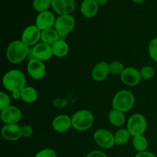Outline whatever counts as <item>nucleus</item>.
Returning <instances> with one entry per match:
<instances>
[{
  "mask_svg": "<svg viewBox=\"0 0 157 157\" xmlns=\"http://www.w3.org/2000/svg\"><path fill=\"white\" fill-rule=\"evenodd\" d=\"M26 78L22 71L17 69L10 70L5 74L2 84L5 88L10 92L19 91L26 87Z\"/></svg>",
  "mask_w": 157,
  "mask_h": 157,
  "instance_id": "obj_1",
  "label": "nucleus"
},
{
  "mask_svg": "<svg viewBox=\"0 0 157 157\" xmlns=\"http://www.w3.org/2000/svg\"><path fill=\"white\" fill-rule=\"evenodd\" d=\"M29 51V46L21 40H15L9 44L6 49V58L11 64H20L28 58Z\"/></svg>",
  "mask_w": 157,
  "mask_h": 157,
  "instance_id": "obj_2",
  "label": "nucleus"
},
{
  "mask_svg": "<svg viewBox=\"0 0 157 157\" xmlns=\"http://www.w3.org/2000/svg\"><path fill=\"white\" fill-rule=\"evenodd\" d=\"M135 104V97L130 91L122 90L118 91L114 95L112 101V107L115 110L125 112L129 111Z\"/></svg>",
  "mask_w": 157,
  "mask_h": 157,
  "instance_id": "obj_3",
  "label": "nucleus"
},
{
  "mask_svg": "<svg viewBox=\"0 0 157 157\" xmlns=\"http://www.w3.org/2000/svg\"><path fill=\"white\" fill-rule=\"evenodd\" d=\"M94 121V115L90 110H80L72 116V127L78 131H86L92 127Z\"/></svg>",
  "mask_w": 157,
  "mask_h": 157,
  "instance_id": "obj_4",
  "label": "nucleus"
},
{
  "mask_svg": "<svg viewBox=\"0 0 157 157\" xmlns=\"http://www.w3.org/2000/svg\"><path fill=\"white\" fill-rule=\"evenodd\" d=\"M147 128V121L141 113L132 115L127 121V129L132 136L144 135Z\"/></svg>",
  "mask_w": 157,
  "mask_h": 157,
  "instance_id": "obj_5",
  "label": "nucleus"
},
{
  "mask_svg": "<svg viewBox=\"0 0 157 157\" xmlns=\"http://www.w3.org/2000/svg\"><path fill=\"white\" fill-rule=\"evenodd\" d=\"M75 26V19L71 15H63L56 18L54 27L60 35L65 37L72 32Z\"/></svg>",
  "mask_w": 157,
  "mask_h": 157,
  "instance_id": "obj_6",
  "label": "nucleus"
},
{
  "mask_svg": "<svg viewBox=\"0 0 157 157\" xmlns=\"http://www.w3.org/2000/svg\"><path fill=\"white\" fill-rule=\"evenodd\" d=\"M94 140L99 147L110 149L115 145L114 134L105 129H98L94 133Z\"/></svg>",
  "mask_w": 157,
  "mask_h": 157,
  "instance_id": "obj_7",
  "label": "nucleus"
},
{
  "mask_svg": "<svg viewBox=\"0 0 157 157\" xmlns=\"http://www.w3.org/2000/svg\"><path fill=\"white\" fill-rule=\"evenodd\" d=\"M41 31L36 25H29L21 34V41L28 46H35L41 40Z\"/></svg>",
  "mask_w": 157,
  "mask_h": 157,
  "instance_id": "obj_8",
  "label": "nucleus"
},
{
  "mask_svg": "<svg viewBox=\"0 0 157 157\" xmlns=\"http://www.w3.org/2000/svg\"><path fill=\"white\" fill-rule=\"evenodd\" d=\"M75 0H52V8L59 15H71L75 10Z\"/></svg>",
  "mask_w": 157,
  "mask_h": 157,
  "instance_id": "obj_9",
  "label": "nucleus"
},
{
  "mask_svg": "<svg viewBox=\"0 0 157 157\" xmlns=\"http://www.w3.org/2000/svg\"><path fill=\"white\" fill-rule=\"evenodd\" d=\"M121 80L124 84L130 87L136 86L140 82L141 75L140 71L133 67H125L124 71L121 73Z\"/></svg>",
  "mask_w": 157,
  "mask_h": 157,
  "instance_id": "obj_10",
  "label": "nucleus"
},
{
  "mask_svg": "<svg viewBox=\"0 0 157 157\" xmlns=\"http://www.w3.org/2000/svg\"><path fill=\"white\" fill-rule=\"evenodd\" d=\"M22 113L18 107L15 106H9L1 110L0 117L5 124H17L21 120Z\"/></svg>",
  "mask_w": 157,
  "mask_h": 157,
  "instance_id": "obj_11",
  "label": "nucleus"
},
{
  "mask_svg": "<svg viewBox=\"0 0 157 157\" xmlns=\"http://www.w3.org/2000/svg\"><path fill=\"white\" fill-rule=\"evenodd\" d=\"M32 52L35 59L41 61H48L54 55L52 45L44 42L38 43L34 46L32 48Z\"/></svg>",
  "mask_w": 157,
  "mask_h": 157,
  "instance_id": "obj_12",
  "label": "nucleus"
},
{
  "mask_svg": "<svg viewBox=\"0 0 157 157\" xmlns=\"http://www.w3.org/2000/svg\"><path fill=\"white\" fill-rule=\"evenodd\" d=\"M27 71L32 78L35 80H41L46 74L45 65L43 61L39 60H31L28 63Z\"/></svg>",
  "mask_w": 157,
  "mask_h": 157,
  "instance_id": "obj_13",
  "label": "nucleus"
},
{
  "mask_svg": "<svg viewBox=\"0 0 157 157\" xmlns=\"http://www.w3.org/2000/svg\"><path fill=\"white\" fill-rule=\"evenodd\" d=\"M55 20L56 18L53 12L50 11H45V12H40L37 15L35 19V25L41 31L47 30V29H52V27L55 26Z\"/></svg>",
  "mask_w": 157,
  "mask_h": 157,
  "instance_id": "obj_14",
  "label": "nucleus"
},
{
  "mask_svg": "<svg viewBox=\"0 0 157 157\" xmlns=\"http://www.w3.org/2000/svg\"><path fill=\"white\" fill-rule=\"evenodd\" d=\"M2 136L7 141H16L22 137L21 127L18 124H5L1 130Z\"/></svg>",
  "mask_w": 157,
  "mask_h": 157,
  "instance_id": "obj_15",
  "label": "nucleus"
},
{
  "mask_svg": "<svg viewBox=\"0 0 157 157\" xmlns=\"http://www.w3.org/2000/svg\"><path fill=\"white\" fill-rule=\"evenodd\" d=\"M72 127L71 117L65 114L58 115L52 121V127L58 133H64Z\"/></svg>",
  "mask_w": 157,
  "mask_h": 157,
  "instance_id": "obj_16",
  "label": "nucleus"
},
{
  "mask_svg": "<svg viewBox=\"0 0 157 157\" xmlns=\"http://www.w3.org/2000/svg\"><path fill=\"white\" fill-rule=\"evenodd\" d=\"M110 73V64L106 61H101L93 67L91 77L94 81L101 82L104 81Z\"/></svg>",
  "mask_w": 157,
  "mask_h": 157,
  "instance_id": "obj_17",
  "label": "nucleus"
},
{
  "mask_svg": "<svg viewBox=\"0 0 157 157\" xmlns=\"http://www.w3.org/2000/svg\"><path fill=\"white\" fill-rule=\"evenodd\" d=\"M81 12L85 18H90L98 14L99 5L96 0H84L81 5Z\"/></svg>",
  "mask_w": 157,
  "mask_h": 157,
  "instance_id": "obj_18",
  "label": "nucleus"
},
{
  "mask_svg": "<svg viewBox=\"0 0 157 157\" xmlns=\"http://www.w3.org/2000/svg\"><path fill=\"white\" fill-rule=\"evenodd\" d=\"M41 40L42 42L52 45L60 40L65 41V37L60 35L55 29H49L47 30L41 31Z\"/></svg>",
  "mask_w": 157,
  "mask_h": 157,
  "instance_id": "obj_19",
  "label": "nucleus"
},
{
  "mask_svg": "<svg viewBox=\"0 0 157 157\" xmlns=\"http://www.w3.org/2000/svg\"><path fill=\"white\" fill-rule=\"evenodd\" d=\"M108 119L112 125L117 127H122L126 122V117L124 112L115 109L110 110L108 115Z\"/></svg>",
  "mask_w": 157,
  "mask_h": 157,
  "instance_id": "obj_20",
  "label": "nucleus"
},
{
  "mask_svg": "<svg viewBox=\"0 0 157 157\" xmlns=\"http://www.w3.org/2000/svg\"><path fill=\"white\" fill-rule=\"evenodd\" d=\"M53 55L58 58L65 57L69 52V45L64 40H60L52 44Z\"/></svg>",
  "mask_w": 157,
  "mask_h": 157,
  "instance_id": "obj_21",
  "label": "nucleus"
},
{
  "mask_svg": "<svg viewBox=\"0 0 157 157\" xmlns=\"http://www.w3.org/2000/svg\"><path fill=\"white\" fill-rule=\"evenodd\" d=\"M38 91L32 87H25L21 90V99L28 104L35 102L38 99Z\"/></svg>",
  "mask_w": 157,
  "mask_h": 157,
  "instance_id": "obj_22",
  "label": "nucleus"
},
{
  "mask_svg": "<svg viewBox=\"0 0 157 157\" xmlns=\"http://www.w3.org/2000/svg\"><path fill=\"white\" fill-rule=\"evenodd\" d=\"M133 147L138 153L140 152L147 151V148L149 147V143L147 138L144 135H140V136H133Z\"/></svg>",
  "mask_w": 157,
  "mask_h": 157,
  "instance_id": "obj_23",
  "label": "nucleus"
},
{
  "mask_svg": "<svg viewBox=\"0 0 157 157\" xmlns=\"http://www.w3.org/2000/svg\"><path fill=\"white\" fill-rule=\"evenodd\" d=\"M130 133L127 129H120L115 133L114 140L117 145H124L127 144L130 138Z\"/></svg>",
  "mask_w": 157,
  "mask_h": 157,
  "instance_id": "obj_24",
  "label": "nucleus"
},
{
  "mask_svg": "<svg viewBox=\"0 0 157 157\" xmlns=\"http://www.w3.org/2000/svg\"><path fill=\"white\" fill-rule=\"evenodd\" d=\"M50 7H52V0H34L33 1L34 9L39 13L48 11Z\"/></svg>",
  "mask_w": 157,
  "mask_h": 157,
  "instance_id": "obj_25",
  "label": "nucleus"
},
{
  "mask_svg": "<svg viewBox=\"0 0 157 157\" xmlns=\"http://www.w3.org/2000/svg\"><path fill=\"white\" fill-rule=\"evenodd\" d=\"M124 69V64L121 61H114L110 64V73L113 75H121Z\"/></svg>",
  "mask_w": 157,
  "mask_h": 157,
  "instance_id": "obj_26",
  "label": "nucleus"
},
{
  "mask_svg": "<svg viewBox=\"0 0 157 157\" xmlns=\"http://www.w3.org/2000/svg\"><path fill=\"white\" fill-rule=\"evenodd\" d=\"M140 75L144 80H150L155 75V70L151 66H144L141 68Z\"/></svg>",
  "mask_w": 157,
  "mask_h": 157,
  "instance_id": "obj_27",
  "label": "nucleus"
},
{
  "mask_svg": "<svg viewBox=\"0 0 157 157\" xmlns=\"http://www.w3.org/2000/svg\"><path fill=\"white\" fill-rule=\"evenodd\" d=\"M148 52L150 58L157 62V38L152 39L149 43Z\"/></svg>",
  "mask_w": 157,
  "mask_h": 157,
  "instance_id": "obj_28",
  "label": "nucleus"
},
{
  "mask_svg": "<svg viewBox=\"0 0 157 157\" xmlns=\"http://www.w3.org/2000/svg\"><path fill=\"white\" fill-rule=\"evenodd\" d=\"M11 99L9 95L5 92H0V110H4L6 107L10 106Z\"/></svg>",
  "mask_w": 157,
  "mask_h": 157,
  "instance_id": "obj_29",
  "label": "nucleus"
},
{
  "mask_svg": "<svg viewBox=\"0 0 157 157\" xmlns=\"http://www.w3.org/2000/svg\"><path fill=\"white\" fill-rule=\"evenodd\" d=\"M35 157H57V154L52 149H44L38 152Z\"/></svg>",
  "mask_w": 157,
  "mask_h": 157,
  "instance_id": "obj_30",
  "label": "nucleus"
},
{
  "mask_svg": "<svg viewBox=\"0 0 157 157\" xmlns=\"http://www.w3.org/2000/svg\"><path fill=\"white\" fill-rule=\"evenodd\" d=\"M52 104L56 108H63V107H64L67 104V101L64 99V98H58L54 100Z\"/></svg>",
  "mask_w": 157,
  "mask_h": 157,
  "instance_id": "obj_31",
  "label": "nucleus"
},
{
  "mask_svg": "<svg viewBox=\"0 0 157 157\" xmlns=\"http://www.w3.org/2000/svg\"><path fill=\"white\" fill-rule=\"evenodd\" d=\"M33 133V129L29 125H24L21 127V135L22 137H29Z\"/></svg>",
  "mask_w": 157,
  "mask_h": 157,
  "instance_id": "obj_32",
  "label": "nucleus"
},
{
  "mask_svg": "<svg viewBox=\"0 0 157 157\" xmlns=\"http://www.w3.org/2000/svg\"><path fill=\"white\" fill-rule=\"evenodd\" d=\"M86 157H108V156H107L106 153H104V152L101 151V150H94V151H92L90 152V153H89Z\"/></svg>",
  "mask_w": 157,
  "mask_h": 157,
  "instance_id": "obj_33",
  "label": "nucleus"
},
{
  "mask_svg": "<svg viewBox=\"0 0 157 157\" xmlns=\"http://www.w3.org/2000/svg\"><path fill=\"white\" fill-rule=\"evenodd\" d=\"M135 157H156L154 153L150 151H144V152H140L137 154L135 156Z\"/></svg>",
  "mask_w": 157,
  "mask_h": 157,
  "instance_id": "obj_34",
  "label": "nucleus"
},
{
  "mask_svg": "<svg viewBox=\"0 0 157 157\" xmlns=\"http://www.w3.org/2000/svg\"><path fill=\"white\" fill-rule=\"evenodd\" d=\"M12 98H13L14 100L21 99V92H19V91L12 92Z\"/></svg>",
  "mask_w": 157,
  "mask_h": 157,
  "instance_id": "obj_35",
  "label": "nucleus"
},
{
  "mask_svg": "<svg viewBox=\"0 0 157 157\" xmlns=\"http://www.w3.org/2000/svg\"><path fill=\"white\" fill-rule=\"evenodd\" d=\"M96 2L99 6H104V5L107 4L108 0H96Z\"/></svg>",
  "mask_w": 157,
  "mask_h": 157,
  "instance_id": "obj_36",
  "label": "nucleus"
},
{
  "mask_svg": "<svg viewBox=\"0 0 157 157\" xmlns=\"http://www.w3.org/2000/svg\"><path fill=\"white\" fill-rule=\"evenodd\" d=\"M132 2H133L134 3H136V4H140V3L144 2L145 0H131Z\"/></svg>",
  "mask_w": 157,
  "mask_h": 157,
  "instance_id": "obj_37",
  "label": "nucleus"
}]
</instances>
